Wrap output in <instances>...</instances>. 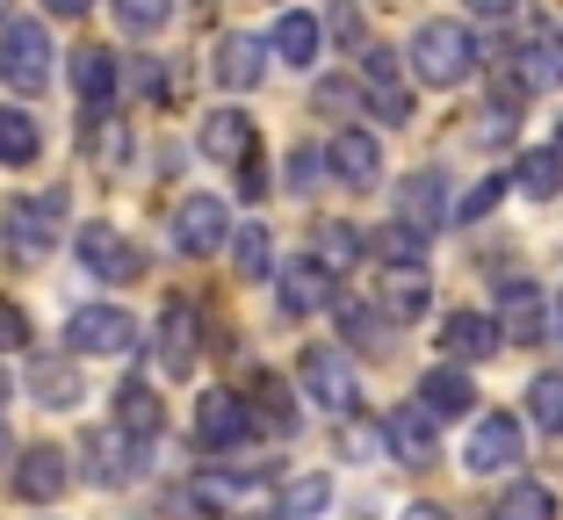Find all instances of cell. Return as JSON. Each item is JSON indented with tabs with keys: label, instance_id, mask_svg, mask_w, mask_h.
I'll list each match as a JSON object with an SVG mask.
<instances>
[{
	"label": "cell",
	"instance_id": "obj_20",
	"mask_svg": "<svg viewBox=\"0 0 563 520\" xmlns=\"http://www.w3.org/2000/svg\"><path fill=\"white\" fill-rule=\"evenodd\" d=\"M159 369L166 376L196 369V311H188V303H166V319H159Z\"/></svg>",
	"mask_w": 563,
	"mask_h": 520
},
{
	"label": "cell",
	"instance_id": "obj_49",
	"mask_svg": "<svg viewBox=\"0 0 563 520\" xmlns=\"http://www.w3.org/2000/svg\"><path fill=\"white\" fill-rule=\"evenodd\" d=\"M0 15H8V0H0Z\"/></svg>",
	"mask_w": 563,
	"mask_h": 520
},
{
	"label": "cell",
	"instance_id": "obj_21",
	"mask_svg": "<svg viewBox=\"0 0 563 520\" xmlns=\"http://www.w3.org/2000/svg\"><path fill=\"white\" fill-rule=\"evenodd\" d=\"M383 441H390V449H398V463H433V420L427 412H419V405H398V412H390V427H383Z\"/></svg>",
	"mask_w": 563,
	"mask_h": 520
},
{
	"label": "cell",
	"instance_id": "obj_32",
	"mask_svg": "<svg viewBox=\"0 0 563 520\" xmlns=\"http://www.w3.org/2000/svg\"><path fill=\"white\" fill-rule=\"evenodd\" d=\"M498 303H506V319H514L520 340H534V333L549 325V311L534 303V283H506V289H498Z\"/></svg>",
	"mask_w": 563,
	"mask_h": 520
},
{
	"label": "cell",
	"instance_id": "obj_41",
	"mask_svg": "<svg viewBox=\"0 0 563 520\" xmlns=\"http://www.w3.org/2000/svg\"><path fill=\"white\" fill-rule=\"evenodd\" d=\"M340 319H347V340H354V347H368V340H376V311H362V303H347Z\"/></svg>",
	"mask_w": 563,
	"mask_h": 520
},
{
	"label": "cell",
	"instance_id": "obj_27",
	"mask_svg": "<svg viewBox=\"0 0 563 520\" xmlns=\"http://www.w3.org/2000/svg\"><path fill=\"white\" fill-rule=\"evenodd\" d=\"M30 390L51 412H66V405H80V369L73 362H30Z\"/></svg>",
	"mask_w": 563,
	"mask_h": 520
},
{
	"label": "cell",
	"instance_id": "obj_10",
	"mask_svg": "<svg viewBox=\"0 0 563 520\" xmlns=\"http://www.w3.org/2000/svg\"><path fill=\"white\" fill-rule=\"evenodd\" d=\"M58 218H66V196H30L8 210V239H15V253H44L51 239H58Z\"/></svg>",
	"mask_w": 563,
	"mask_h": 520
},
{
	"label": "cell",
	"instance_id": "obj_40",
	"mask_svg": "<svg viewBox=\"0 0 563 520\" xmlns=\"http://www.w3.org/2000/svg\"><path fill=\"white\" fill-rule=\"evenodd\" d=\"M318 174H325V159H318V152L303 145L297 159H289V188H297V196H311V188H318Z\"/></svg>",
	"mask_w": 563,
	"mask_h": 520
},
{
	"label": "cell",
	"instance_id": "obj_13",
	"mask_svg": "<svg viewBox=\"0 0 563 520\" xmlns=\"http://www.w3.org/2000/svg\"><path fill=\"white\" fill-rule=\"evenodd\" d=\"M325 167L340 174L347 188H376L383 152H376V137H368V131H340V137H332V152H325Z\"/></svg>",
	"mask_w": 563,
	"mask_h": 520
},
{
	"label": "cell",
	"instance_id": "obj_5",
	"mask_svg": "<svg viewBox=\"0 0 563 520\" xmlns=\"http://www.w3.org/2000/svg\"><path fill=\"white\" fill-rule=\"evenodd\" d=\"M354 73H362V95H368V109H376L383 123H412V95H405V80H398V58L383 44H368L362 58H354Z\"/></svg>",
	"mask_w": 563,
	"mask_h": 520
},
{
	"label": "cell",
	"instance_id": "obj_16",
	"mask_svg": "<svg viewBox=\"0 0 563 520\" xmlns=\"http://www.w3.org/2000/svg\"><path fill=\"white\" fill-rule=\"evenodd\" d=\"M66 491V455L58 449H30L15 463V499H30V506H51Z\"/></svg>",
	"mask_w": 563,
	"mask_h": 520
},
{
	"label": "cell",
	"instance_id": "obj_9",
	"mask_svg": "<svg viewBox=\"0 0 563 520\" xmlns=\"http://www.w3.org/2000/svg\"><path fill=\"white\" fill-rule=\"evenodd\" d=\"M463 455H470V471H484V477H492V471H514V463H520V420H506V412L477 420Z\"/></svg>",
	"mask_w": 563,
	"mask_h": 520
},
{
	"label": "cell",
	"instance_id": "obj_39",
	"mask_svg": "<svg viewBox=\"0 0 563 520\" xmlns=\"http://www.w3.org/2000/svg\"><path fill=\"white\" fill-rule=\"evenodd\" d=\"M498 196H506V174H484V181H477V188L463 196V210H455V218H463V224L492 218V210H498Z\"/></svg>",
	"mask_w": 563,
	"mask_h": 520
},
{
	"label": "cell",
	"instance_id": "obj_36",
	"mask_svg": "<svg viewBox=\"0 0 563 520\" xmlns=\"http://www.w3.org/2000/svg\"><path fill=\"white\" fill-rule=\"evenodd\" d=\"M520 188H528V196H556L563 188V159L556 152H528V159H520Z\"/></svg>",
	"mask_w": 563,
	"mask_h": 520
},
{
	"label": "cell",
	"instance_id": "obj_2",
	"mask_svg": "<svg viewBox=\"0 0 563 520\" xmlns=\"http://www.w3.org/2000/svg\"><path fill=\"white\" fill-rule=\"evenodd\" d=\"M0 80L15 95H44L51 87V36L44 22H0Z\"/></svg>",
	"mask_w": 563,
	"mask_h": 520
},
{
	"label": "cell",
	"instance_id": "obj_47",
	"mask_svg": "<svg viewBox=\"0 0 563 520\" xmlns=\"http://www.w3.org/2000/svg\"><path fill=\"white\" fill-rule=\"evenodd\" d=\"M8 390H15V376H8V369H0V405H8Z\"/></svg>",
	"mask_w": 563,
	"mask_h": 520
},
{
	"label": "cell",
	"instance_id": "obj_6",
	"mask_svg": "<svg viewBox=\"0 0 563 520\" xmlns=\"http://www.w3.org/2000/svg\"><path fill=\"white\" fill-rule=\"evenodd\" d=\"M224 239H232V210L217 196H188L181 210H174V246L181 253H217Z\"/></svg>",
	"mask_w": 563,
	"mask_h": 520
},
{
	"label": "cell",
	"instance_id": "obj_44",
	"mask_svg": "<svg viewBox=\"0 0 563 520\" xmlns=\"http://www.w3.org/2000/svg\"><path fill=\"white\" fill-rule=\"evenodd\" d=\"M470 8H477V15H492V22H498V15H514L520 0H470Z\"/></svg>",
	"mask_w": 563,
	"mask_h": 520
},
{
	"label": "cell",
	"instance_id": "obj_30",
	"mask_svg": "<svg viewBox=\"0 0 563 520\" xmlns=\"http://www.w3.org/2000/svg\"><path fill=\"white\" fill-rule=\"evenodd\" d=\"M117 420H123V434L152 441V434H159V398H152L145 384H123L117 390Z\"/></svg>",
	"mask_w": 563,
	"mask_h": 520
},
{
	"label": "cell",
	"instance_id": "obj_34",
	"mask_svg": "<svg viewBox=\"0 0 563 520\" xmlns=\"http://www.w3.org/2000/svg\"><path fill=\"white\" fill-rule=\"evenodd\" d=\"M174 8H181V0H117V30L152 36V30H166V22H174Z\"/></svg>",
	"mask_w": 563,
	"mask_h": 520
},
{
	"label": "cell",
	"instance_id": "obj_25",
	"mask_svg": "<svg viewBox=\"0 0 563 520\" xmlns=\"http://www.w3.org/2000/svg\"><path fill=\"white\" fill-rule=\"evenodd\" d=\"M398 202H405V224H412V232H433V224L448 218V188H441V174H412V181L398 188Z\"/></svg>",
	"mask_w": 563,
	"mask_h": 520
},
{
	"label": "cell",
	"instance_id": "obj_37",
	"mask_svg": "<svg viewBox=\"0 0 563 520\" xmlns=\"http://www.w3.org/2000/svg\"><path fill=\"white\" fill-rule=\"evenodd\" d=\"M95 477L101 485H123V477H131V449H123L117 434H95Z\"/></svg>",
	"mask_w": 563,
	"mask_h": 520
},
{
	"label": "cell",
	"instance_id": "obj_46",
	"mask_svg": "<svg viewBox=\"0 0 563 520\" xmlns=\"http://www.w3.org/2000/svg\"><path fill=\"white\" fill-rule=\"evenodd\" d=\"M405 520H448V513H441V506H412V513H405Z\"/></svg>",
	"mask_w": 563,
	"mask_h": 520
},
{
	"label": "cell",
	"instance_id": "obj_1",
	"mask_svg": "<svg viewBox=\"0 0 563 520\" xmlns=\"http://www.w3.org/2000/svg\"><path fill=\"white\" fill-rule=\"evenodd\" d=\"M412 73L427 87H463L477 73V36L463 22H419L412 36Z\"/></svg>",
	"mask_w": 563,
	"mask_h": 520
},
{
	"label": "cell",
	"instance_id": "obj_43",
	"mask_svg": "<svg viewBox=\"0 0 563 520\" xmlns=\"http://www.w3.org/2000/svg\"><path fill=\"white\" fill-rule=\"evenodd\" d=\"M0 340H8V347H22V340H30V325H22L15 303H0Z\"/></svg>",
	"mask_w": 563,
	"mask_h": 520
},
{
	"label": "cell",
	"instance_id": "obj_11",
	"mask_svg": "<svg viewBox=\"0 0 563 520\" xmlns=\"http://www.w3.org/2000/svg\"><path fill=\"white\" fill-rule=\"evenodd\" d=\"M441 347L455 354V362H484V354L506 347V325H498L492 311H455V319L441 325Z\"/></svg>",
	"mask_w": 563,
	"mask_h": 520
},
{
	"label": "cell",
	"instance_id": "obj_18",
	"mask_svg": "<svg viewBox=\"0 0 563 520\" xmlns=\"http://www.w3.org/2000/svg\"><path fill=\"white\" fill-rule=\"evenodd\" d=\"M210 73H217V87H232V95H246V87H261V36H224L217 44V58H210Z\"/></svg>",
	"mask_w": 563,
	"mask_h": 520
},
{
	"label": "cell",
	"instance_id": "obj_12",
	"mask_svg": "<svg viewBox=\"0 0 563 520\" xmlns=\"http://www.w3.org/2000/svg\"><path fill=\"white\" fill-rule=\"evenodd\" d=\"M362 253H368V239H362V224H347V218H325L311 232V261L325 275H347V268H362Z\"/></svg>",
	"mask_w": 563,
	"mask_h": 520
},
{
	"label": "cell",
	"instance_id": "obj_35",
	"mask_svg": "<svg viewBox=\"0 0 563 520\" xmlns=\"http://www.w3.org/2000/svg\"><path fill=\"white\" fill-rule=\"evenodd\" d=\"M325 506H332L325 477H297V485L282 491V513H289V520H311V513H325Z\"/></svg>",
	"mask_w": 563,
	"mask_h": 520
},
{
	"label": "cell",
	"instance_id": "obj_3",
	"mask_svg": "<svg viewBox=\"0 0 563 520\" xmlns=\"http://www.w3.org/2000/svg\"><path fill=\"white\" fill-rule=\"evenodd\" d=\"M303 390H311L325 412H354L362 405V376H354V362L340 347H303Z\"/></svg>",
	"mask_w": 563,
	"mask_h": 520
},
{
	"label": "cell",
	"instance_id": "obj_45",
	"mask_svg": "<svg viewBox=\"0 0 563 520\" xmlns=\"http://www.w3.org/2000/svg\"><path fill=\"white\" fill-rule=\"evenodd\" d=\"M44 8H51V15H66V22H73V15H87V0H44Z\"/></svg>",
	"mask_w": 563,
	"mask_h": 520
},
{
	"label": "cell",
	"instance_id": "obj_26",
	"mask_svg": "<svg viewBox=\"0 0 563 520\" xmlns=\"http://www.w3.org/2000/svg\"><path fill=\"white\" fill-rule=\"evenodd\" d=\"M433 303V289H427V268H390L383 275V311H390V319H419V311H427Z\"/></svg>",
	"mask_w": 563,
	"mask_h": 520
},
{
	"label": "cell",
	"instance_id": "obj_14",
	"mask_svg": "<svg viewBox=\"0 0 563 520\" xmlns=\"http://www.w3.org/2000/svg\"><path fill=\"white\" fill-rule=\"evenodd\" d=\"M202 159H217V167H239V159H253V117H239V109H217V117L202 123Z\"/></svg>",
	"mask_w": 563,
	"mask_h": 520
},
{
	"label": "cell",
	"instance_id": "obj_7",
	"mask_svg": "<svg viewBox=\"0 0 563 520\" xmlns=\"http://www.w3.org/2000/svg\"><path fill=\"white\" fill-rule=\"evenodd\" d=\"M80 261L101 275V283H131V275L145 268V261H137V246L117 232V224H87V232H80Z\"/></svg>",
	"mask_w": 563,
	"mask_h": 520
},
{
	"label": "cell",
	"instance_id": "obj_8",
	"mask_svg": "<svg viewBox=\"0 0 563 520\" xmlns=\"http://www.w3.org/2000/svg\"><path fill=\"white\" fill-rule=\"evenodd\" d=\"M246 434H253V412L232 398V390H210V398L196 405V441L202 449H239Z\"/></svg>",
	"mask_w": 563,
	"mask_h": 520
},
{
	"label": "cell",
	"instance_id": "obj_17",
	"mask_svg": "<svg viewBox=\"0 0 563 520\" xmlns=\"http://www.w3.org/2000/svg\"><path fill=\"white\" fill-rule=\"evenodd\" d=\"M196 506H202V513H246V506H261V477L202 471V477H196Z\"/></svg>",
	"mask_w": 563,
	"mask_h": 520
},
{
	"label": "cell",
	"instance_id": "obj_48",
	"mask_svg": "<svg viewBox=\"0 0 563 520\" xmlns=\"http://www.w3.org/2000/svg\"><path fill=\"white\" fill-rule=\"evenodd\" d=\"M0 463H8V427H0Z\"/></svg>",
	"mask_w": 563,
	"mask_h": 520
},
{
	"label": "cell",
	"instance_id": "obj_22",
	"mask_svg": "<svg viewBox=\"0 0 563 520\" xmlns=\"http://www.w3.org/2000/svg\"><path fill=\"white\" fill-rule=\"evenodd\" d=\"M73 87H80V101H87V109H101V101L117 95V51L80 44V51H73Z\"/></svg>",
	"mask_w": 563,
	"mask_h": 520
},
{
	"label": "cell",
	"instance_id": "obj_29",
	"mask_svg": "<svg viewBox=\"0 0 563 520\" xmlns=\"http://www.w3.org/2000/svg\"><path fill=\"white\" fill-rule=\"evenodd\" d=\"M36 152H44V131H36L22 109H0V159H8V167H30Z\"/></svg>",
	"mask_w": 563,
	"mask_h": 520
},
{
	"label": "cell",
	"instance_id": "obj_42",
	"mask_svg": "<svg viewBox=\"0 0 563 520\" xmlns=\"http://www.w3.org/2000/svg\"><path fill=\"white\" fill-rule=\"evenodd\" d=\"M239 188H246V196H267V167H261V152H253V159H239Z\"/></svg>",
	"mask_w": 563,
	"mask_h": 520
},
{
	"label": "cell",
	"instance_id": "obj_31",
	"mask_svg": "<svg viewBox=\"0 0 563 520\" xmlns=\"http://www.w3.org/2000/svg\"><path fill=\"white\" fill-rule=\"evenodd\" d=\"M224 246H232V261H239V275H246V283H261V275L275 268V246H267L261 224H239V232L224 239Z\"/></svg>",
	"mask_w": 563,
	"mask_h": 520
},
{
	"label": "cell",
	"instance_id": "obj_23",
	"mask_svg": "<svg viewBox=\"0 0 563 520\" xmlns=\"http://www.w3.org/2000/svg\"><path fill=\"white\" fill-rule=\"evenodd\" d=\"M267 51H275V58H289V66H318L325 30H318V15H282L275 36H267Z\"/></svg>",
	"mask_w": 563,
	"mask_h": 520
},
{
	"label": "cell",
	"instance_id": "obj_33",
	"mask_svg": "<svg viewBox=\"0 0 563 520\" xmlns=\"http://www.w3.org/2000/svg\"><path fill=\"white\" fill-rule=\"evenodd\" d=\"M528 412H534V427H542V434H563V369L528 384Z\"/></svg>",
	"mask_w": 563,
	"mask_h": 520
},
{
	"label": "cell",
	"instance_id": "obj_19",
	"mask_svg": "<svg viewBox=\"0 0 563 520\" xmlns=\"http://www.w3.org/2000/svg\"><path fill=\"white\" fill-rule=\"evenodd\" d=\"M520 87L542 95V87H563V30H534L520 44Z\"/></svg>",
	"mask_w": 563,
	"mask_h": 520
},
{
	"label": "cell",
	"instance_id": "obj_24",
	"mask_svg": "<svg viewBox=\"0 0 563 520\" xmlns=\"http://www.w3.org/2000/svg\"><path fill=\"white\" fill-rule=\"evenodd\" d=\"M318 303H332V275L318 268V261H297V268L282 275V311L303 319V311H318Z\"/></svg>",
	"mask_w": 563,
	"mask_h": 520
},
{
	"label": "cell",
	"instance_id": "obj_15",
	"mask_svg": "<svg viewBox=\"0 0 563 520\" xmlns=\"http://www.w3.org/2000/svg\"><path fill=\"white\" fill-rule=\"evenodd\" d=\"M470 405H477V390H470L463 369H427V384H419V412H427L433 427H441V420H463Z\"/></svg>",
	"mask_w": 563,
	"mask_h": 520
},
{
	"label": "cell",
	"instance_id": "obj_4",
	"mask_svg": "<svg viewBox=\"0 0 563 520\" xmlns=\"http://www.w3.org/2000/svg\"><path fill=\"white\" fill-rule=\"evenodd\" d=\"M66 347H80V354H131L137 347V319L117 311V303H87V311H73Z\"/></svg>",
	"mask_w": 563,
	"mask_h": 520
},
{
	"label": "cell",
	"instance_id": "obj_28",
	"mask_svg": "<svg viewBox=\"0 0 563 520\" xmlns=\"http://www.w3.org/2000/svg\"><path fill=\"white\" fill-rule=\"evenodd\" d=\"M492 520H556V491L549 485H506L492 506Z\"/></svg>",
	"mask_w": 563,
	"mask_h": 520
},
{
	"label": "cell",
	"instance_id": "obj_38",
	"mask_svg": "<svg viewBox=\"0 0 563 520\" xmlns=\"http://www.w3.org/2000/svg\"><path fill=\"white\" fill-rule=\"evenodd\" d=\"M253 405H267V427H275V434H289V427H297V412H289V390H282L275 376H261V384H253Z\"/></svg>",
	"mask_w": 563,
	"mask_h": 520
}]
</instances>
